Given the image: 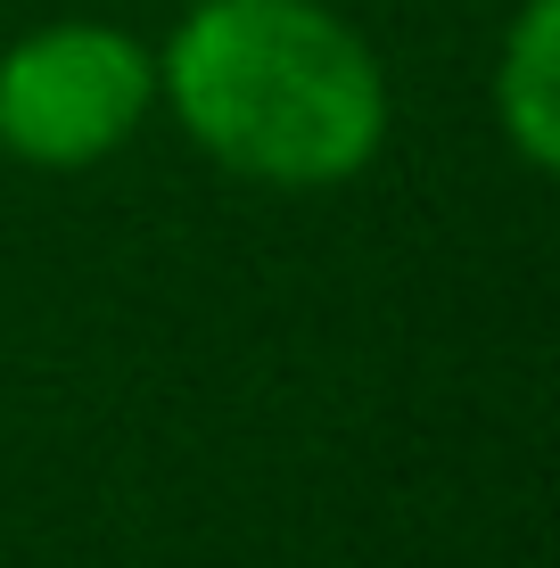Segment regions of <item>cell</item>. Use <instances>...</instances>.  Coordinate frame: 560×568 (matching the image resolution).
I'll return each mask as SVG.
<instances>
[{
	"mask_svg": "<svg viewBox=\"0 0 560 568\" xmlns=\"http://www.w3.org/2000/svg\"><path fill=\"white\" fill-rule=\"evenodd\" d=\"M182 141L264 190H338L388 149V67L330 0H190L157 50Z\"/></svg>",
	"mask_w": 560,
	"mask_h": 568,
	"instance_id": "1",
	"label": "cell"
},
{
	"mask_svg": "<svg viewBox=\"0 0 560 568\" xmlns=\"http://www.w3.org/2000/svg\"><path fill=\"white\" fill-rule=\"evenodd\" d=\"M157 115V50L100 17H58L0 50V149L33 173L108 165Z\"/></svg>",
	"mask_w": 560,
	"mask_h": 568,
	"instance_id": "2",
	"label": "cell"
},
{
	"mask_svg": "<svg viewBox=\"0 0 560 568\" xmlns=\"http://www.w3.org/2000/svg\"><path fill=\"white\" fill-rule=\"evenodd\" d=\"M495 124L528 173H560V0H519L495 42Z\"/></svg>",
	"mask_w": 560,
	"mask_h": 568,
	"instance_id": "3",
	"label": "cell"
}]
</instances>
